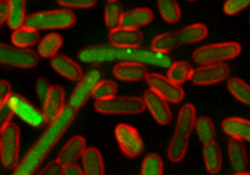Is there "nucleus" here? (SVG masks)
Returning a JSON list of instances; mask_svg holds the SVG:
<instances>
[{"mask_svg":"<svg viewBox=\"0 0 250 175\" xmlns=\"http://www.w3.org/2000/svg\"><path fill=\"white\" fill-rule=\"evenodd\" d=\"M109 39L115 48H138L143 42L144 35L138 29L118 27L110 31Z\"/></svg>","mask_w":250,"mask_h":175,"instance_id":"nucleus-16","label":"nucleus"},{"mask_svg":"<svg viewBox=\"0 0 250 175\" xmlns=\"http://www.w3.org/2000/svg\"><path fill=\"white\" fill-rule=\"evenodd\" d=\"M188 147V137L179 133H174L168 147V158L171 162H180L186 156Z\"/></svg>","mask_w":250,"mask_h":175,"instance_id":"nucleus-30","label":"nucleus"},{"mask_svg":"<svg viewBox=\"0 0 250 175\" xmlns=\"http://www.w3.org/2000/svg\"><path fill=\"white\" fill-rule=\"evenodd\" d=\"M146 80L150 90L167 102L179 103L182 101L185 96L182 87L171 82L166 76L159 73H148Z\"/></svg>","mask_w":250,"mask_h":175,"instance_id":"nucleus-11","label":"nucleus"},{"mask_svg":"<svg viewBox=\"0 0 250 175\" xmlns=\"http://www.w3.org/2000/svg\"><path fill=\"white\" fill-rule=\"evenodd\" d=\"M76 117V112L68 105L65 106L60 116L50 122L45 130L36 140L33 146L17 165L12 175H34L47 156L57 145Z\"/></svg>","mask_w":250,"mask_h":175,"instance_id":"nucleus-1","label":"nucleus"},{"mask_svg":"<svg viewBox=\"0 0 250 175\" xmlns=\"http://www.w3.org/2000/svg\"><path fill=\"white\" fill-rule=\"evenodd\" d=\"M12 115V111L10 108L6 105L0 107V134L3 132V130L6 129V127L11 124Z\"/></svg>","mask_w":250,"mask_h":175,"instance_id":"nucleus-42","label":"nucleus"},{"mask_svg":"<svg viewBox=\"0 0 250 175\" xmlns=\"http://www.w3.org/2000/svg\"><path fill=\"white\" fill-rule=\"evenodd\" d=\"M203 156L206 171L211 175L217 174L222 166V155L216 141L204 144Z\"/></svg>","mask_w":250,"mask_h":175,"instance_id":"nucleus-25","label":"nucleus"},{"mask_svg":"<svg viewBox=\"0 0 250 175\" xmlns=\"http://www.w3.org/2000/svg\"><path fill=\"white\" fill-rule=\"evenodd\" d=\"M50 63L53 70L69 81L77 82L83 77V70L79 65L64 55L57 54L56 57L51 58Z\"/></svg>","mask_w":250,"mask_h":175,"instance_id":"nucleus-18","label":"nucleus"},{"mask_svg":"<svg viewBox=\"0 0 250 175\" xmlns=\"http://www.w3.org/2000/svg\"><path fill=\"white\" fill-rule=\"evenodd\" d=\"M7 106L12 111V115L19 117L32 128L40 129L47 124L42 111L38 109L21 95L12 94L7 101Z\"/></svg>","mask_w":250,"mask_h":175,"instance_id":"nucleus-7","label":"nucleus"},{"mask_svg":"<svg viewBox=\"0 0 250 175\" xmlns=\"http://www.w3.org/2000/svg\"><path fill=\"white\" fill-rule=\"evenodd\" d=\"M76 22L75 13L67 9L55 11L35 12L25 19L24 26L39 30L65 29L72 26Z\"/></svg>","mask_w":250,"mask_h":175,"instance_id":"nucleus-3","label":"nucleus"},{"mask_svg":"<svg viewBox=\"0 0 250 175\" xmlns=\"http://www.w3.org/2000/svg\"><path fill=\"white\" fill-rule=\"evenodd\" d=\"M250 0H229L223 6V11L227 15H235L250 6Z\"/></svg>","mask_w":250,"mask_h":175,"instance_id":"nucleus-39","label":"nucleus"},{"mask_svg":"<svg viewBox=\"0 0 250 175\" xmlns=\"http://www.w3.org/2000/svg\"><path fill=\"white\" fill-rule=\"evenodd\" d=\"M20 154V129L9 124L0 134V160L6 169H15Z\"/></svg>","mask_w":250,"mask_h":175,"instance_id":"nucleus-6","label":"nucleus"},{"mask_svg":"<svg viewBox=\"0 0 250 175\" xmlns=\"http://www.w3.org/2000/svg\"><path fill=\"white\" fill-rule=\"evenodd\" d=\"M222 130L233 140H250V123L249 120L240 117H229L222 122Z\"/></svg>","mask_w":250,"mask_h":175,"instance_id":"nucleus-19","label":"nucleus"},{"mask_svg":"<svg viewBox=\"0 0 250 175\" xmlns=\"http://www.w3.org/2000/svg\"><path fill=\"white\" fill-rule=\"evenodd\" d=\"M102 81V72L92 69L83 75L68 98V107L75 112L80 110L91 97L97 84Z\"/></svg>","mask_w":250,"mask_h":175,"instance_id":"nucleus-9","label":"nucleus"},{"mask_svg":"<svg viewBox=\"0 0 250 175\" xmlns=\"http://www.w3.org/2000/svg\"><path fill=\"white\" fill-rule=\"evenodd\" d=\"M9 8V1H0V26L6 23Z\"/></svg>","mask_w":250,"mask_h":175,"instance_id":"nucleus-44","label":"nucleus"},{"mask_svg":"<svg viewBox=\"0 0 250 175\" xmlns=\"http://www.w3.org/2000/svg\"><path fill=\"white\" fill-rule=\"evenodd\" d=\"M142 99L151 116L159 125L165 126L171 122V109L166 100L150 89L145 92Z\"/></svg>","mask_w":250,"mask_h":175,"instance_id":"nucleus-13","label":"nucleus"},{"mask_svg":"<svg viewBox=\"0 0 250 175\" xmlns=\"http://www.w3.org/2000/svg\"><path fill=\"white\" fill-rule=\"evenodd\" d=\"M9 12L7 16L6 23L8 26L14 30H17L24 25V22L26 19L25 14V5L26 3L24 1H9Z\"/></svg>","mask_w":250,"mask_h":175,"instance_id":"nucleus-27","label":"nucleus"},{"mask_svg":"<svg viewBox=\"0 0 250 175\" xmlns=\"http://www.w3.org/2000/svg\"><path fill=\"white\" fill-rule=\"evenodd\" d=\"M65 167L57 160L51 161L42 169L39 175H64Z\"/></svg>","mask_w":250,"mask_h":175,"instance_id":"nucleus-41","label":"nucleus"},{"mask_svg":"<svg viewBox=\"0 0 250 175\" xmlns=\"http://www.w3.org/2000/svg\"><path fill=\"white\" fill-rule=\"evenodd\" d=\"M179 45V41L177 39L176 33H163L157 36L151 44V49L157 53L168 55L169 52L175 49Z\"/></svg>","mask_w":250,"mask_h":175,"instance_id":"nucleus-33","label":"nucleus"},{"mask_svg":"<svg viewBox=\"0 0 250 175\" xmlns=\"http://www.w3.org/2000/svg\"><path fill=\"white\" fill-rule=\"evenodd\" d=\"M158 8L161 17L167 23H177L181 18L180 7L175 1L161 0L158 2Z\"/></svg>","mask_w":250,"mask_h":175,"instance_id":"nucleus-35","label":"nucleus"},{"mask_svg":"<svg viewBox=\"0 0 250 175\" xmlns=\"http://www.w3.org/2000/svg\"><path fill=\"white\" fill-rule=\"evenodd\" d=\"M229 76V68L227 64H215L201 66L192 71L190 81L196 85H213L226 81Z\"/></svg>","mask_w":250,"mask_h":175,"instance_id":"nucleus-12","label":"nucleus"},{"mask_svg":"<svg viewBox=\"0 0 250 175\" xmlns=\"http://www.w3.org/2000/svg\"><path fill=\"white\" fill-rule=\"evenodd\" d=\"M228 153L232 170L236 174L247 172L249 159L243 141L231 139L228 144Z\"/></svg>","mask_w":250,"mask_h":175,"instance_id":"nucleus-22","label":"nucleus"},{"mask_svg":"<svg viewBox=\"0 0 250 175\" xmlns=\"http://www.w3.org/2000/svg\"><path fill=\"white\" fill-rule=\"evenodd\" d=\"M83 173L84 175H105L103 155L96 147H88L82 156Z\"/></svg>","mask_w":250,"mask_h":175,"instance_id":"nucleus-21","label":"nucleus"},{"mask_svg":"<svg viewBox=\"0 0 250 175\" xmlns=\"http://www.w3.org/2000/svg\"><path fill=\"white\" fill-rule=\"evenodd\" d=\"M61 7L69 10V9H91L96 4V0H60L57 2Z\"/></svg>","mask_w":250,"mask_h":175,"instance_id":"nucleus-38","label":"nucleus"},{"mask_svg":"<svg viewBox=\"0 0 250 175\" xmlns=\"http://www.w3.org/2000/svg\"><path fill=\"white\" fill-rule=\"evenodd\" d=\"M117 90L118 85L116 84V82L110 80H102L97 84L92 97L96 99V101L105 100L115 97Z\"/></svg>","mask_w":250,"mask_h":175,"instance_id":"nucleus-37","label":"nucleus"},{"mask_svg":"<svg viewBox=\"0 0 250 175\" xmlns=\"http://www.w3.org/2000/svg\"><path fill=\"white\" fill-rule=\"evenodd\" d=\"M194 129H196L198 138L203 142V144H207V143L216 141V129L210 117H205V116L199 117L196 120Z\"/></svg>","mask_w":250,"mask_h":175,"instance_id":"nucleus-32","label":"nucleus"},{"mask_svg":"<svg viewBox=\"0 0 250 175\" xmlns=\"http://www.w3.org/2000/svg\"><path fill=\"white\" fill-rule=\"evenodd\" d=\"M63 45V38L58 33H49L38 45V55L43 58H53Z\"/></svg>","mask_w":250,"mask_h":175,"instance_id":"nucleus-26","label":"nucleus"},{"mask_svg":"<svg viewBox=\"0 0 250 175\" xmlns=\"http://www.w3.org/2000/svg\"><path fill=\"white\" fill-rule=\"evenodd\" d=\"M196 109L192 104L187 103L181 107L176 120V133L188 136L191 133L196 123Z\"/></svg>","mask_w":250,"mask_h":175,"instance_id":"nucleus-24","label":"nucleus"},{"mask_svg":"<svg viewBox=\"0 0 250 175\" xmlns=\"http://www.w3.org/2000/svg\"><path fill=\"white\" fill-rule=\"evenodd\" d=\"M80 60L85 64H103L120 60L122 62H134L142 65L156 66L168 69L172 64L169 55L157 53L152 49L145 48H115L112 45H95L81 50Z\"/></svg>","mask_w":250,"mask_h":175,"instance_id":"nucleus-2","label":"nucleus"},{"mask_svg":"<svg viewBox=\"0 0 250 175\" xmlns=\"http://www.w3.org/2000/svg\"><path fill=\"white\" fill-rule=\"evenodd\" d=\"M65 108V90L60 85H54L42 104V113L47 122H52L60 116Z\"/></svg>","mask_w":250,"mask_h":175,"instance_id":"nucleus-15","label":"nucleus"},{"mask_svg":"<svg viewBox=\"0 0 250 175\" xmlns=\"http://www.w3.org/2000/svg\"><path fill=\"white\" fill-rule=\"evenodd\" d=\"M154 19V13L148 8H138L124 12L120 27L139 30L140 27L147 25Z\"/></svg>","mask_w":250,"mask_h":175,"instance_id":"nucleus-20","label":"nucleus"},{"mask_svg":"<svg viewBox=\"0 0 250 175\" xmlns=\"http://www.w3.org/2000/svg\"><path fill=\"white\" fill-rule=\"evenodd\" d=\"M120 150L127 157L135 158L144 152V141L135 128L127 124H119L114 130Z\"/></svg>","mask_w":250,"mask_h":175,"instance_id":"nucleus-10","label":"nucleus"},{"mask_svg":"<svg viewBox=\"0 0 250 175\" xmlns=\"http://www.w3.org/2000/svg\"><path fill=\"white\" fill-rule=\"evenodd\" d=\"M227 87L229 91L237 100L245 105L250 104V88L249 84L243 80L232 77L229 79Z\"/></svg>","mask_w":250,"mask_h":175,"instance_id":"nucleus-34","label":"nucleus"},{"mask_svg":"<svg viewBox=\"0 0 250 175\" xmlns=\"http://www.w3.org/2000/svg\"><path fill=\"white\" fill-rule=\"evenodd\" d=\"M114 77L123 82H140L146 80L148 70L145 65L134 62H121L113 70Z\"/></svg>","mask_w":250,"mask_h":175,"instance_id":"nucleus-17","label":"nucleus"},{"mask_svg":"<svg viewBox=\"0 0 250 175\" xmlns=\"http://www.w3.org/2000/svg\"><path fill=\"white\" fill-rule=\"evenodd\" d=\"M86 140L83 136H74L58 153L57 161L64 167L74 165L86 149Z\"/></svg>","mask_w":250,"mask_h":175,"instance_id":"nucleus-14","label":"nucleus"},{"mask_svg":"<svg viewBox=\"0 0 250 175\" xmlns=\"http://www.w3.org/2000/svg\"><path fill=\"white\" fill-rule=\"evenodd\" d=\"M234 175H250V173L245 172V173H239V174H235Z\"/></svg>","mask_w":250,"mask_h":175,"instance_id":"nucleus-46","label":"nucleus"},{"mask_svg":"<svg viewBox=\"0 0 250 175\" xmlns=\"http://www.w3.org/2000/svg\"><path fill=\"white\" fill-rule=\"evenodd\" d=\"M95 109L103 115H138L142 114L146 106L138 97H114L95 102Z\"/></svg>","mask_w":250,"mask_h":175,"instance_id":"nucleus-5","label":"nucleus"},{"mask_svg":"<svg viewBox=\"0 0 250 175\" xmlns=\"http://www.w3.org/2000/svg\"><path fill=\"white\" fill-rule=\"evenodd\" d=\"M240 53L241 46L237 42H219L196 49L192 55V58L194 62L200 66L215 65L235 58Z\"/></svg>","mask_w":250,"mask_h":175,"instance_id":"nucleus-4","label":"nucleus"},{"mask_svg":"<svg viewBox=\"0 0 250 175\" xmlns=\"http://www.w3.org/2000/svg\"><path fill=\"white\" fill-rule=\"evenodd\" d=\"M39 39L40 35L38 31L24 25L17 30H14L12 34L13 46L21 49H28L29 47L34 46L39 41Z\"/></svg>","mask_w":250,"mask_h":175,"instance_id":"nucleus-29","label":"nucleus"},{"mask_svg":"<svg viewBox=\"0 0 250 175\" xmlns=\"http://www.w3.org/2000/svg\"><path fill=\"white\" fill-rule=\"evenodd\" d=\"M64 175H84L82 169L77 165H70L68 167H65Z\"/></svg>","mask_w":250,"mask_h":175,"instance_id":"nucleus-45","label":"nucleus"},{"mask_svg":"<svg viewBox=\"0 0 250 175\" xmlns=\"http://www.w3.org/2000/svg\"><path fill=\"white\" fill-rule=\"evenodd\" d=\"M39 56L30 49H21L0 42V64L18 69H32Z\"/></svg>","mask_w":250,"mask_h":175,"instance_id":"nucleus-8","label":"nucleus"},{"mask_svg":"<svg viewBox=\"0 0 250 175\" xmlns=\"http://www.w3.org/2000/svg\"><path fill=\"white\" fill-rule=\"evenodd\" d=\"M207 35L208 28L203 23H193L187 25L176 33L179 44L183 45L193 44L202 41Z\"/></svg>","mask_w":250,"mask_h":175,"instance_id":"nucleus-23","label":"nucleus"},{"mask_svg":"<svg viewBox=\"0 0 250 175\" xmlns=\"http://www.w3.org/2000/svg\"><path fill=\"white\" fill-rule=\"evenodd\" d=\"M163 160L158 154L151 153L145 157L140 175H163Z\"/></svg>","mask_w":250,"mask_h":175,"instance_id":"nucleus-36","label":"nucleus"},{"mask_svg":"<svg viewBox=\"0 0 250 175\" xmlns=\"http://www.w3.org/2000/svg\"><path fill=\"white\" fill-rule=\"evenodd\" d=\"M52 85L50 84L49 81L45 77H40L36 82V93L38 96V98L42 105L45 102L46 98L48 97L50 91H51Z\"/></svg>","mask_w":250,"mask_h":175,"instance_id":"nucleus-40","label":"nucleus"},{"mask_svg":"<svg viewBox=\"0 0 250 175\" xmlns=\"http://www.w3.org/2000/svg\"><path fill=\"white\" fill-rule=\"evenodd\" d=\"M192 71L193 69L191 65L187 61H177L174 63L172 62L166 77L171 82L181 86L182 83L190 80Z\"/></svg>","mask_w":250,"mask_h":175,"instance_id":"nucleus-28","label":"nucleus"},{"mask_svg":"<svg viewBox=\"0 0 250 175\" xmlns=\"http://www.w3.org/2000/svg\"><path fill=\"white\" fill-rule=\"evenodd\" d=\"M12 94L11 83L5 80H0V107L7 104V101Z\"/></svg>","mask_w":250,"mask_h":175,"instance_id":"nucleus-43","label":"nucleus"},{"mask_svg":"<svg viewBox=\"0 0 250 175\" xmlns=\"http://www.w3.org/2000/svg\"><path fill=\"white\" fill-rule=\"evenodd\" d=\"M124 14L123 6L116 0L108 1L104 10V22L110 30L120 27L121 20Z\"/></svg>","mask_w":250,"mask_h":175,"instance_id":"nucleus-31","label":"nucleus"}]
</instances>
